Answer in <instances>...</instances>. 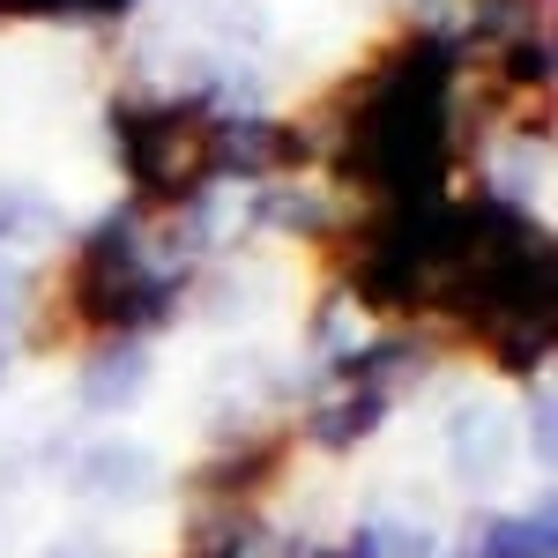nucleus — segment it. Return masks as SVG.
Segmentation results:
<instances>
[{"label":"nucleus","mask_w":558,"mask_h":558,"mask_svg":"<svg viewBox=\"0 0 558 558\" xmlns=\"http://www.w3.org/2000/svg\"><path fill=\"white\" fill-rule=\"evenodd\" d=\"M447 157H454V45L410 38L357 75L336 172L380 209V202H432Z\"/></svg>","instance_id":"obj_1"},{"label":"nucleus","mask_w":558,"mask_h":558,"mask_svg":"<svg viewBox=\"0 0 558 558\" xmlns=\"http://www.w3.org/2000/svg\"><path fill=\"white\" fill-rule=\"evenodd\" d=\"M68 305L97 336H134V328H157L172 313V276H157L134 246V223L112 216L89 231V246L68 268Z\"/></svg>","instance_id":"obj_2"},{"label":"nucleus","mask_w":558,"mask_h":558,"mask_svg":"<svg viewBox=\"0 0 558 558\" xmlns=\"http://www.w3.org/2000/svg\"><path fill=\"white\" fill-rule=\"evenodd\" d=\"M112 134L142 202H194L216 179V120L202 105H120Z\"/></svg>","instance_id":"obj_3"},{"label":"nucleus","mask_w":558,"mask_h":558,"mask_svg":"<svg viewBox=\"0 0 558 558\" xmlns=\"http://www.w3.org/2000/svg\"><path fill=\"white\" fill-rule=\"evenodd\" d=\"M387 402H395L387 387L350 380V395H343V402H328V410L313 417V439H320V447H357V439H365V432H373V425L387 417Z\"/></svg>","instance_id":"obj_4"},{"label":"nucleus","mask_w":558,"mask_h":558,"mask_svg":"<svg viewBox=\"0 0 558 558\" xmlns=\"http://www.w3.org/2000/svg\"><path fill=\"white\" fill-rule=\"evenodd\" d=\"M551 536H558L551 507H536V514H507V521H484L476 558H551Z\"/></svg>","instance_id":"obj_5"},{"label":"nucleus","mask_w":558,"mask_h":558,"mask_svg":"<svg viewBox=\"0 0 558 558\" xmlns=\"http://www.w3.org/2000/svg\"><path fill=\"white\" fill-rule=\"evenodd\" d=\"M142 380H149V373H142V350H105V357H97V365H89V380H83V395H89V410H120V402H134V395H142Z\"/></svg>","instance_id":"obj_6"},{"label":"nucleus","mask_w":558,"mask_h":558,"mask_svg":"<svg viewBox=\"0 0 558 558\" xmlns=\"http://www.w3.org/2000/svg\"><path fill=\"white\" fill-rule=\"evenodd\" d=\"M276 462H283V439H260V447H246V454L216 462V470L202 476V484H209V492H231V499H239V492H260V476L276 470Z\"/></svg>","instance_id":"obj_7"},{"label":"nucleus","mask_w":558,"mask_h":558,"mask_svg":"<svg viewBox=\"0 0 558 558\" xmlns=\"http://www.w3.org/2000/svg\"><path fill=\"white\" fill-rule=\"evenodd\" d=\"M8 15H120L128 0H0Z\"/></svg>","instance_id":"obj_8"},{"label":"nucleus","mask_w":558,"mask_h":558,"mask_svg":"<svg viewBox=\"0 0 558 558\" xmlns=\"http://www.w3.org/2000/svg\"><path fill=\"white\" fill-rule=\"evenodd\" d=\"M194 558H239V551H194Z\"/></svg>","instance_id":"obj_9"},{"label":"nucleus","mask_w":558,"mask_h":558,"mask_svg":"<svg viewBox=\"0 0 558 558\" xmlns=\"http://www.w3.org/2000/svg\"><path fill=\"white\" fill-rule=\"evenodd\" d=\"M52 558H89V551H52Z\"/></svg>","instance_id":"obj_10"}]
</instances>
